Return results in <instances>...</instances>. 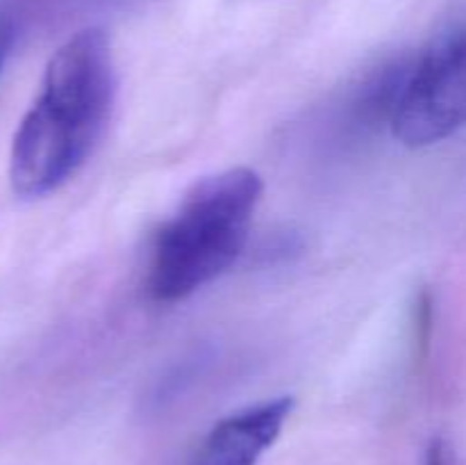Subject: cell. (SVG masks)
<instances>
[{
  "label": "cell",
  "mask_w": 466,
  "mask_h": 465,
  "mask_svg": "<svg viewBox=\"0 0 466 465\" xmlns=\"http://www.w3.org/2000/svg\"><path fill=\"white\" fill-rule=\"evenodd\" d=\"M116 87L112 46L100 27L80 30L55 50L9 153V182L21 199H44L85 167L109 126Z\"/></svg>",
  "instance_id": "1"
},
{
  "label": "cell",
  "mask_w": 466,
  "mask_h": 465,
  "mask_svg": "<svg viewBox=\"0 0 466 465\" xmlns=\"http://www.w3.org/2000/svg\"><path fill=\"white\" fill-rule=\"evenodd\" d=\"M264 182L255 169L232 167L196 182L155 235L146 290L157 304L189 299L244 253Z\"/></svg>",
  "instance_id": "2"
},
{
  "label": "cell",
  "mask_w": 466,
  "mask_h": 465,
  "mask_svg": "<svg viewBox=\"0 0 466 465\" xmlns=\"http://www.w3.org/2000/svg\"><path fill=\"white\" fill-rule=\"evenodd\" d=\"M464 126L466 30L444 36L408 64L390 128L408 149H426Z\"/></svg>",
  "instance_id": "3"
},
{
  "label": "cell",
  "mask_w": 466,
  "mask_h": 465,
  "mask_svg": "<svg viewBox=\"0 0 466 465\" xmlns=\"http://www.w3.org/2000/svg\"><path fill=\"white\" fill-rule=\"evenodd\" d=\"M291 410V397H276L226 415L209 429L191 465H258L280 438Z\"/></svg>",
  "instance_id": "4"
},
{
  "label": "cell",
  "mask_w": 466,
  "mask_h": 465,
  "mask_svg": "<svg viewBox=\"0 0 466 465\" xmlns=\"http://www.w3.org/2000/svg\"><path fill=\"white\" fill-rule=\"evenodd\" d=\"M18 39V21L12 9L0 7V78L7 68L9 57L14 53V46Z\"/></svg>",
  "instance_id": "5"
},
{
  "label": "cell",
  "mask_w": 466,
  "mask_h": 465,
  "mask_svg": "<svg viewBox=\"0 0 466 465\" xmlns=\"http://www.w3.org/2000/svg\"><path fill=\"white\" fill-rule=\"evenodd\" d=\"M426 465H455L453 450L449 447V442H446V440H432L431 447H428Z\"/></svg>",
  "instance_id": "6"
}]
</instances>
